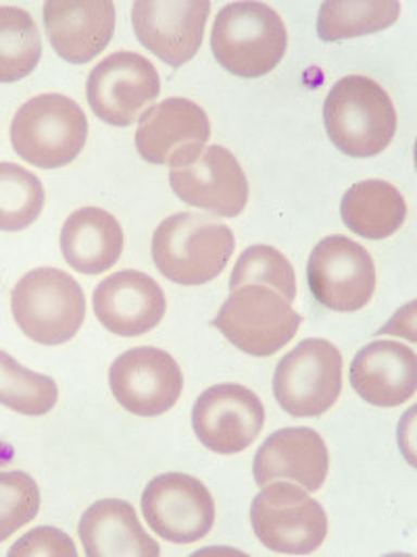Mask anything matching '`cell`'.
Masks as SVG:
<instances>
[{
    "label": "cell",
    "mask_w": 417,
    "mask_h": 557,
    "mask_svg": "<svg viewBox=\"0 0 417 557\" xmlns=\"http://www.w3.org/2000/svg\"><path fill=\"white\" fill-rule=\"evenodd\" d=\"M330 456L324 438L312 429H282L267 436L253 461L260 486L267 482L294 481L305 491H319L328 479Z\"/></svg>",
    "instance_id": "obj_19"
},
{
    "label": "cell",
    "mask_w": 417,
    "mask_h": 557,
    "mask_svg": "<svg viewBox=\"0 0 417 557\" xmlns=\"http://www.w3.org/2000/svg\"><path fill=\"white\" fill-rule=\"evenodd\" d=\"M88 138V120L65 95H38L24 102L11 124L15 152L40 170H59L78 159Z\"/></svg>",
    "instance_id": "obj_4"
},
{
    "label": "cell",
    "mask_w": 417,
    "mask_h": 557,
    "mask_svg": "<svg viewBox=\"0 0 417 557\" xmlns=\"http://www.w3.org/2000/svg\"><path fill=\"white\" fill-rule=\"evenodd\" d=\"M330 140L349 157H376L396 134V111L389 92L371 77L339 79L324 102Z\"/></svg>",
    "instance_id": "obj_2"
},
{
    "label": "cell",
    "mask_w": 417,
    "mask_h": 557,
    "mask_svg": "<svg viewBox=\"0 0 417 557\" xmlns=\"http://www.w3.org/2000/svg\"><path fill=\"white\" fill-rule=\"evenodd\" d=\"M235 247L230 226L205 213H176L163 220L153 234L156 270L184 286H201L217 278Z\"/></svg>",
    "instance_id": "obj_1"
},
{
    "label": "cell",
    "mask_w": 417,
    "mask_h": 557,
    "mask_svg": "<svg viewBox=\"0 0 417 557\" xmlns=\"http://www.w3.org/2000/svg\"><path fill=\"white\" fill-rule=\"evenodd\" d=\"M401 13L396 0L378 2H340L328 0L317 13V36L326 42L376 34L391 27Z\"/></svg>",
    "instance_id": "obj_24"
},
{
    "label": "cell",
    "mask_w": 417,
    "mask_h": 557,
    "mask_svg": "<svg viewBox=\"0 0 417 557\" xmlns=\"http://www.w3.org/2000/svg\"><path fill=\"white\" fill-rule=\"evenodd\" d=\"M42 17L52 49L74 65L101 54L115 32V4L109 0H51Z\"/></svg>",
    "instance_id": "obj_18"
},
{
    "label": "cell",
    "mask_w": 417,
    "mask_h": 557,
    "mask_svg": "<svg viewBox=\"0 0 417 557\" xmlns=\"http://www.w3.org/2000/svg\"><path fill=\"white\" fill-rule=\"evenodd\" d=\"M346 228L362 238L384 240L396 234L407 220L405 197L384 180H364L353 184L340 203Z\"/></svg>",
    "instance_id": "obj_23"
},
{
    "label": "cell",
    "mask_w": 417,
    "mask_h": 557,
    "mask_svg": "<svg viewBox=\"0 0 417 557\" xmlns=\"http://www.w3.org/2000/svg\"><path fill=\"white\" fill-rule=\"evenodd\" d=\"M253 531L261 543L287 556H309L328 534V516L301 484L274 481L261 486L251 506Z\"/></svg>",
    "instance_id": "obj_6"
},
{
    "label": "cell",
    "mask_w": 417,
    "mask_h": 557,
    "mask_svg": "<svg viewBox=\"0 0 417 557\" xmlns=\"http://www.w3.org/2000/svg\"><path fill=\"white\" fill-rule=\"evenodd\" d=\"M11 557H76L78 549L74 545V541L59 529L52 527H40L27 532L26 536H22L11 549Z\"/></svg>",
    "instance_id": "obj_30"
},
{
    "label": "cell",
    "mask_w": 417,
    "mask_h": 557,
    "mask_svg": "<svg viewBox=\"0 0 417 557\" xmlns=\"http://www.w3.org/2000/svg\"><path fill=\"white\" fill-rule=\"evenodd\" d=\"M342 355L324 338H307L278 363L274 397L294 418H315L339 401Z\"/></svg>",
    "instance_id": "obj_8"
},
{
    "label": "cell",
    "mask_w": 417,
    "mask_h": 557,
    "mask_svg": "<svg viewBox=\"0 0 417 557\" xmlns=\"http://www.w3.org/2000/svg\"><path fill=\"white\" fill-rule=\"evenodd\" d=\"M13 318L34 343L54 347L72 341L86 318L78 280L56 268H38L13 288Z\"/></svg>",
    "instance_id": "obj_5"
},
{
    "label": "cell",
    "mask_w": 417,
    "mask_h": 557,
    "mask_svg": "<svg viewBox=\"0 0 417 557\" xmlns=\"http://www.w3.org/2000/svg\"><path fill=\"white\" fill-rule=\"evenodd\" d=\"M161 92L155 65L138 52H113L90 72L86 95L94 115L115 127H128L153 107Z\"/></svg>",
    "instance_id": "obj_9"
},
{
    "label": "cell",
    "mask_w": 417,
    "mask_h": 557,
    "mask_svg": "<svg viewBox=\"0 0 417 557\" xmlns=\"http://www.w3.org/2000/svg\"><path fill=\"white\" fill-rule=\"evenodd\" d=\"M265 424L260 397L242 384H217L207 388L192 407V429L213 454L232 456L251 447Z\"/></svg>",
    "instance_id": "obj_13"
},
{
    "label": "cell",
    "mask_w": 417,
    "mask_h": 557,
    "mask_svg": "<svg viewBox=\"0 0 417 557\" xmlns=\"http://www.w3.org/2000/svg\"><path fill=\"white\" fill-rule=\"evenodd\" d=\"M40 511V488L26 472H0V543Z\"/></svg>",
    "instance_id": "obj_29"
},
{
    "label": "cell",
    "mask_w": 417,
    "mask_h": 557,
    "mask_svg": "<svg viewBox=\"0 0 417 557\" xmlns=\"http://www.w3.org/2000/svg\"><path fill=\"white\" fill-rule=\"evenodd\" d=\"M42 57V38L34 17L20 7H0V82L29 76Z\"/></svg>",
    "instance_id": "obj_25"
},
{
    "label": "cell",
    "mask_w": 417,
    "mask_h": 557,
    "mask_svg": "<svg viewBox=\"0 0 417 557\" xmlns=\"http://www.w3.org/2000/svg\"><path fill=\"white\" fill-rule=\"evenodd\" d=\"M94 313L104 329L117 336H142L165 315L163 288L144 272L124 270L104 278L92 297Z\"/></svg>",
    "instance_id": "obj_17"
},
{
    "label": "cell",
    "mask_w": 417,
    "mask_h": 557,
    "mask_svg": "<svg viewBox=\"0 0 417 557\" xmlns=\"http://www.w3.org/2000/svg\"><path fill=\"white\" fill-rule=\"evenodd\" d=\"M213 326L240 351L269 357L296 336L301 315L274 288L247 284L232 290L215 315Z\"/></svg>",
    "instance_id": "obj_7"
},
{
    "label": "cell",
    "mask_w": 417,
    "mask_h": 557,
    "mask_svg": "<svg viewBox=\"0 0 417 557\" xmlns=\"http://www.w3.org/2000/svg\"><path fill=\"white\" fill-rule=\"evenodd\" d=\"M282 17L263 2H230L213 24L211 49L217 63L238 77L267 76L287 52Z\"/></svg>",
    "instance_id": "obj_3"
},
{
    "label": "cell",
    "mask_w": 417,
    "mask_h": 557,
    "mask_svg": "<svg viewBox=\"0 0 417 557\" xmlns=\"http://www.w3.org/2000/svg\"><path fill=\"white\" fill-rule=\"evenodd\" d=\"M208 138L211 124L201 104L188 99H165L140 115L136 149L149 163L178 170L201 157Z\"/></svg>",
    "instance_id": "obj_11"
},
{
    "label": "cell",
    "mask_w": 417,
    "mask_h": 557,
    "mask_svg": "<svg viewBox=\"0 0 417 557\" xmlns=\"http://www.w3.org/2000/svg\"><path fill=\"white\" fill-rule=\"evenodd\" d=\"M59 388L51 376L24 368L17 359L0 351V406L24 416H45L56 406Z\"/></svg>",
    "instance_id": "obj_27"
},
{
    "label": "cell",
    "mask_w": 417,
    "mask_h": 557,
    "mask_svg": "<svg viewBox=\"0 0 417 557\" xmlns=\"http://www.w3.org/2000/svg\"><path fill=\"white\" fill-rule=\"evenodd\" d=\"M61 251L79 274H103L122 257L124 230L113 213L99 207H84L65 220Z\"/></svg>",
    "instance_id": "obj_22"
},
{
    "label": "cell",
    "mask_w": 417,
    "mask_h": 557,
    "mask_svg": "<svg viewBox=\"0 0 417 557\" xmlns=\"http://www.w3.org/2000/svg\"><path fill=\"white\" fill-rule=\"evenodd\" d=\"M307 280L317 304L332 311H359L376 290V265L359 243L346 236H326L313 249Z\"/></svg>",
    "instance_id": "obj_10"
},
{
    "label": "cell",
    "mask_w": 417,
    "mask_h": 557,
    "mask_svg": "<svg viewBox=\"0 0 417 557\" xmlns=\"http://www.w3.org/2000/svg\"><path fill=\"white\" fill-rule=\"evenodd\" d=\"M208 13L207 0H140L131 9V24L144 49L182 67L203 45Z\"/></svg>",
    "instance_id": "obj_15"
},
{
    "label": "cell",
    "mask_w": 417,
    "mask_h": 557,
    "mask_svg": "<svg viewBox=\"0 0 417 557\" xmlns=\"http://www.w3.org/2000/svg\"><path fill=\"white\" fill-rule=\"evenodd\" d=\"M169 184L184 203L219 218H236L249 201V180L238 159L224 147H207L201 157L172 170Z\"/></svg>",
    "instance_id": "obj_16"
},
{
    "label": "cell",
    "mask_w": 417,
    "mask_h": 557,
    "mask_svg": "<svg viewBox=\"0 0 417 557\" xmlns=\"http://www.w3.org/2000/svg\"><path fill=\"white\" fill-rule=\"evenodd\" d=\"M247 284H263L280 293L288 304L296 299V274L285 253L274 247L255 245L238 257L230 278V290Z\"/></svg>",
    "instance_id": "obj_28"
},
{
    "label": "cell",
    "mask_w": 417,
    "mask_h": 557,
    "mask_svg": "<svg viewBox=\"0 0 417 557\" xmlns=\"http://www.w3.org/2000/svg\"><path fill=\"white\" fill-rule=\"evenodd\" d=\"M79 539L88 557H156L159 543L142 529L124 499H101L79 520Z\"/></svg>",
    "instance_id": "obj_21"
},
{
    "label": "cell",
    "mask_w": 417,
    "mask_h": 557,
    "mask_svg": "<svg viewBox=\"0 0 417 557\" xmlns=\"http://www.w3.org/2000/svg\"><path fill=\"white\" fill-rule=\"evenodd\" d=\"M142 513L161 539L190 545L207 536L215 522V504L207 486L182 472L161 474L142 493Z\"/></svg>",
    "instance_id": "obj_12"
},
{
    "label": "cell",
    "mask_w": 417,
    "mask_h": 557,
    "mask_svg": "<svg viewBox=\"0 0 417 557\" xmlns=\"http://www.w3.org/2000/svg\"><path fill=\"white\" fill-rule=\"evenodd\" d=\"M109 384L124 409L134 416L155 418L178 404L184 376L172 355L155 347H136L113 361Z\"/></svg>",
    "instance_id": "obj_14"
},
{
    "label": "cell",
    "mask_w": 417,
    "mask_h": 557,
    "mask_svg": "<svg viewBox=\"0 0 417 557\" xmlns=\"http://www.w3.org/2000/svg\"><path fill=\"white\" fill-rule=\"evenodd\" d=\"M351 386L371 406L396 407L417 391V355L394 341H374L351 363Z\"/></svg>",
    "instance_id": "obj_20"
},
{
    "label": "cell",
    "mask_w": 417,
    "mask_h": 557,
    "mask_svg": "<svg viewBox=\"0 0 417 557\" xmlns=\"http://www.w3.org/2000/svg\"><path fill=\"white\" fill-rule=\"evenodd\" d=\"M45 186L40 177L17 163H0V230L20 232L38 220L45 209Z\"/></svg>",
    "instance_id": "obj_26"
}]
</instances>
